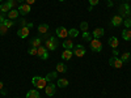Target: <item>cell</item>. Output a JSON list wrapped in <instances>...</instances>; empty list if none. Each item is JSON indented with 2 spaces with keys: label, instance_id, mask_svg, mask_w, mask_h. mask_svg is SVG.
<instances>
[{
  "label": "cell",
  "instance_id": "1",
  "mask_svg": "<svg viewBox=\"0 0 131 98\" xmlns=\"http://www.w3.org/2000/svg\"><path fill=\"white\" fill-rule=\"evenodd\" d=\"M47 79L45 77H39V76H34V77L31 79V82H33V85L36 86V88H38V89H45L46 88V85H47Z\"/></svg>",
  "mask_w": 131,
  "mask_h": 98
},
{
  "label": "cell",
  "instance_id": "2",
  "mask_svg": "<svg viewBox=\"0 0 131 98\" xmlns=\"http://www.w3.org/2000/svg\"><path fill=\"white\" fill-rule=\"evenodd\" d=\"M118 13H119V16H121L122 18L128 17L131 15V7H130V4L128 3L121 4V5L118 7Z\"/></svg>",
  "mask_w": 131,
  "mask_h": 98
},
{
  "label": "cell",
  "instance_id": "3",
  "mask_svg": "<svg viewBox=\"0 0 131 98\" xmlns=\"http://www.w3.org/2000/svg\"><path fill=\"white\" fill-rule=\"evenodd\" d=\"M91 48H92L94 52H100V51L102 50V43H101V41L93 38V39L91 41Z\"/></svg>",
  "mask_w": 131,
  "mask_h": 98
},
{
  "label": "cell",
  "instance_id": "4",
  "mask_svg": "<svg viewBox=\"0 0 131 98\" xmlns=\"http://www.w3.org/2000/svg\"><path fill=\"white\" fill-rule=\"evenodd\" d=\"M45 47H46L49 51H54V50L58 47V42H57V39H55V38H50V39H47V41L45 42Z\"/></svg>",
  "mask_w": 131,
  "mask_h": 98
},
{
  "label": "cell",
  "instance_id": "5",
  "mask_svg": "<svg viewBox=\"0 0 131 98\" xmlns=\"http://www.w3.org/2000/svg\"><path fill=\"white\" fill-rule=\"evenodd\" d=\"M73 55L76 58H83L85 55V47L81 45H76V47H73Z\"/></svg>",
  "mask_w": 131,
  "mask_h": 98
},
{
  "label": "cell",
  "instance_id": "6",
  "mask_svg": "<svg viewBox=\"0 0 131 98\" xmlns=\"http://www.w3.org/2000/svg\"><path fill=\"white\" fill-rule=\"evenodd\" d=\"M109 64H110L112 67H114V68H122L123 62L121 60V58L113 56V58H110V59H109Z\"/></svg>",
  "mask_w": 131,
  "mask_h": 98
},
{
  "label": "cell",
  "instance_id": "7",
  "mask_svg": "<svg viewBox=\"0 0 131 98\" xmlns=\"http://www.w3.org/2000/svg\"><path fill=\"white\" fill-rule=\"evenodd\" d=\"M37 50H38L37 55H38L42 60H46V59L49 58V52H47V48H46L45 46H39Z\"/></svg>",
  "mask_w": 131,
  "mask_h": 98
},
{
  "label": "cell",
  "instance_id": "8",
  "mask_svg": "<svg viewBox=\"0 0 131 98\" xmlns=\"http://www.w3.org/2000/svg\"><path fill=\"white\" fill-rule=\"evenodd\" d=\"M17 10H18V13H20V15L25 16V15H28V13L30 12V5H29V4H26V3H25V4H21V5L18 7V9H17Z\"/></svg>",
  "mask_w": 131,
  "mask_h": 98
},
{
  "label": "cell",
  "instance_id": "9",
  "mask_svg": "<svg viewBox=\"0 0 131 98\" xmlns=\"http://www.w3.org/2000/svg\"><path fill=\"white\" fill-rule=\"evenodd\" d=\"M57 35H58L59 38H67V37H68V30L66 29L64 26H59V28L57 29Z\"/></svg>",
  "mask_w": 131,
  "mask_h": 98
},
{
  "label": "cell",
  "instance_id": "10",
  "mask_svg": "<svg viewBox=\"0 0 131 98\" xmlns=\"http://www.w3.org/2000/svg\"><path fill=\"white\" fill-rule=\"evenodd\" d=\"M17 35L20 37V38H26L28 35H29V28H26V26H23L21 29H18V31H17Z\"/></svg>",
  "mask_w": 131,
  "mask_h": 98
},
{
  "label": "cell",
  "instance_id": "11",
  "mask_svg": "<svg viewBox=\"0 0 131 98\" xmlns=\"http://www.w3.org/2000/svg\"><path fill=\"white\" fill-rule=\"evenodd\" d=\"M45 93H46L49 97L54 95V93H55V84H49V85H46V88H45Z\"/></svg>",
  "mask_w": 131,
  "mask_h": 98
},
{
  "label": "cell",
  "instance_id": "12",
  "mask_svg": "<svg viewBox=\"0 0 131 98\" xmlns=\"http://www.w3.org/2000/svg\"><path fill=\"white\" fill-rule=\"evenodd\" d=\"M122 22H123V18L119 15H117L112 18V25L113 26H119V25H122Z\"/></svg>",
  "mask_w": 131,
  "mask_h": 98
},
{
  "label": "cell",
  "instance_id": "13",
  "mask_svg": "<svg viewBox=\"0 0 131 98\" xmlns=\"http://www.w3.org/2000/svg\"><path fill=\"white\" fill-rule=\"evenodd\" d=\"M104 33H105V31H104L102 28H97V29L93 30V34H92V35H93V38H96V39H100V38L104 35Z\"/></svg>",
  "mask_w": 131,
  "mask_h": 98
},
{
  "label": "cell",
  "instance_id": "14",
  "mask_svg": "<svg viewBox=\"0 0 131 98\" xmlns=\"http://www.w3.org/2000/svg\"><path fill=\"white\" fill-rule=\"evenodd\" d=\"M10 9H13L12 5H10L8 2L7 3H2V5H0V10H2V13H8Z\"/></svg>",
  "mask_w": 131,
  "mask_h": 98
},
{
  "label": "cell",
  "instance_id": "15",
  "mask_svg": "<svg viewBox=\"0 0 131 98\" xmlns=\"http://www.w3.org/2000/svg\"><path fill=\"white\" fill-rule=\"evenodd\" d=\"M72 55H73L72 50H64V51L62 52V59H63V60H70V59L72 58Z\"/></svg>",
  "mask_w": 131,
  "mask_h": 98
},
{
  "label": "cell",
  "instance_id": "16",
  "mask_svg": "<svg viewBox=\"0 0 131 98\" xmlns=\"http://www.w3.org/2000/svg\"><path fill=\"white\" fill-rule=\"evenodd\" d=\"M109 46L113 47V48H118V46H119L118 38H117V37H112L110 39H109Z\"/></svg>",
  "mask_w": 131,
  "mask_h": 98
},
{
  "label": "cell",
  "instance_id": "17",
  "mask_svg": "<svg viewBox=\"0 0 131 98\" xmlns=\"http://www.w3.org/2000/svg\"><path fill=\"white\" fill-rule=\"evenodd\" d=\"M63 47H64L66 50H72V48H73V42H72V39H66V41L63 42Z\"/></svg>",
  "mask_w": 131,
  "mask_h": 98
},
{
  "label": "cell",
  "instance_id": "18",
  "mask_svg": "<svg viewBox=\"0 0 131 98\" xmlns=\"http://www.w3.org/2000/svg\"><path fill=\"white\" fill-rule=\"evenodd\" d=\"M122 38L125 41H131V30L130 29H125L122 31Z\"/></svg>",
  "mask_w": 131,
  "mask_h": 98
},
{
  "label": "cell",
  "instance_id": "19",
  "mask_svg": "<svg viewBox=\"0 0 131 98\" xmlns=\"http://www.w3.org/2000/svg\"><path fill=\"white\" fill-rule=\"evenodd\" d=\"M18 10H16V9H10L9 12H8V18L9 20H13V18H17L18 17Z\"/></svg>",
  "mask_w": 131,
  "mask_h": 98
},
{
  "label": "cell",
  "instance_id": "20",
  "mask_svg": "<svg viewBox=\"0 0 131 98\" xmlns=\"http://www.w3.org/2000/svg\"><path fill=\"white\" fill-rule=\"evenodd\" d=\"M26 98H39V93L37 92V90H29L28 93H26Z\"/></svg>",
  "mask_w": 131,
  "mask_h": 98
},
{
  "label": "cell",
  "instance_id": "21",
  "mask_svg": "<svg viewBox=\"0 0 131 98\" xmlns=\"http://www.w3.org/2000/svg\"><path fill=\"white\" fill-rule=\"evenodd\" d=\"M41 43H42V39L41 38H33L31 41H30V45L33 46V47H39L41 46Z\"/></svg>",
  "mask_w": 131,
  "mask_h": 98
},
{
  "label": "cell",
  "instance_id": "22",
  "mask_svg": "<svg viewBox=\"0 0 131 98\" xmlns=\"http://www.w3.org/2000/svg\"><path fill=\"white\" fill-rule=\"evenodd\" d=\"M57 71L58 72H62V73L67 72V65H66L64 63H58L57 64Z\"/></svg>",
  "mask_w": 131,
  "mask_h": 98
},
{
  "label": "cell",
  "instance_id": "23",
  "mask_svg": "<svg viewBox=\"0 0 131 98\" xmlns=\"http://www.w3.org/2000/svg\"><path fill=\"white\" fill-rule=\"evenodd\" d=\"M78 35H79V30H78V29H70V30H68V37L76 38Z\"/></svg>",
  "mask_w": 131,
  "mask_h": 98
},
{
  "label": "cell",
  "instance_id": "24",
  "mask_svg": "<svg viewBox=\"0 0 131 98\" xmlns=\"http://www.w3.org/2000/svg\"><path fill=\"white\" fill-rule=\"evenodd\" d=\"M47 30H49V25L47 24H41L38 26V31L42 33V34H43V33H47Z\"/></svg>",
  "mask_w": 131,
  "mask_h": 98
},
{
  "label": "cell",
  "instance_id": "25",
  "mask_svg": "<svg viewBox=\"0 0 131 98\" xmlns=\"http://www.w3.org/2000/svg\"><path fill=\"white\" fill-rule=\"evenodd\" d=\"M67 85H68V81L66 79H59L58 80V86H59V88H66Z\"/></svg>",
  "mask_w": 131,
  "mask_h": 98
},
{
  "label": "cell",
  "instance_id": "26",
  "mask_svg": "<svg viewBox=\"0 0 131 98\" xmlns=\"http://www.w3.org/2000/svg\"><path fill=\"white\" fill-rule=\"evenodd\" d=\"M7 31H8V28L2 22L0 24V35H4V34H7Z\"/></svg>",
  "mask_w": 131,
  "mask_h": 98
},
{
  "label": "cell",
  "instance_id": "27",
  "mask_svg": "<svg viewBox=\"0 0 131 98\" xmlns=\"http://www.w3.org/2000/svg\"><path fill=\"white\" fill-rule=\"evenodd\" d=\"M130 58H131L130 52H123V55L121 56V60L125 63V62H128V60H130Z\"/></svg>",
  "mask_w": 131,
  "mask_h": 98
},
{
  "label": "cell",
  "instance_id": "28",
  "mask_svg": "<svg viewBox=\"0 0 131 98\" xmlns=\"http://www.w3.org/2000/svg\"><path fill=\"white\" fill-rule=\"evenodd\" d=\"M3 24H4L8 29H9L10 26H13V21H12V20H9V18H5V20L3 21Z\"/></svg>",
  "mask_w": 131,
  "mask_h": 98
},
{
  "label": "cell",
  "instance_id": "29",
  "mask_svg": "<svg viewBox=\"0 0 131 98\" xmlns=\"http://www.w3.org/2000/svg\"><path fill=\"white\" fill-rule=\"evenodd\" d=\"M80 29L83 31H88V22H86V21H83V22L80 24Z\"/></svg>",
  "mask_w": 131,
  "mask_h": 98
},
{
  "label": "cell",
  "instance_id": "30",
  "mask_svg": "<svg viewBox=\"0 0 131 98\" xmlns=\"http://www.w3.org/2000/svg\"><path fill=\"white\" fill-rule=\"evenodd\" d=\"M83 38L85 41H92V37H91V34H89L88 31H83Z\"/></svg>",
  "mask_w": 131,
  "mask_h": 98
},
{
  "label": "cell",
  "instance_id": "31",
  "mask_svg": "<svg viewBox=\"0 0 131 98\" xmlns=\"http://www.w3.org/2000/svg\"><path fill=\"white\" fill-rule=\"evenodd\" d=\"M123 24H125L126 29H130V28H131V18H126V20L123 21Z\"/></svg>",
  "mask_w": 131,
  "mask_h": 98
},
{
  "label": "cell",
  "instance_id": "32",
  "mask_svg": "<svg viewBox=\"0 0 131 98\" xmlns=\"http://www.w3.org/2000/svg\"><path fill=\"white\" fill-rule=\"evenodd\" d=\"M29 55H37V52H38V50H37V47H31L29 51Z\"/></svg>",
  "mask_w": 131,
  "mask_h": 98
},
{
  "label": "cell",
  "instance_id": "33",
  "mask_svg": "<svg viewBox=\"0 0 131 98\" xmlns=\"http://www.w3.org/2000/svg\"><path fill=\"white\" fill-rule=\"evenodd\" d=\"M55 77H57V72H52V73H49V75L46 76V79H47L49 81H50L51 79H55Z\"/></svg>",
  "mask_w": 131,
  "mask_h": 98
},
{
  "label": "cell",
  "instance_id": "34",
  "mask_svg": "<svg viewBox=\"0 0 131 98\" xmlns=\"http://www.w3.org/2000/svg\"><path fill=\"white\" fill-rule=\"evenodd\" d=\"M89 4H91V7H94L98 4V0H89Z\"/></svg>",
  "mask_w": 131,
  "mask_h": 98
},
{
  "label": "cell",
  "instance_id": "35",
  "mask_svg": "<svg viewBox=\"0 0 131 98\" xmlns=\"http://www.w3.org/2000/svg\"><path fill=\"white\" fill-rule=\"evenodd\" d=\"M25 3L29 4V5H31V4H34V3H36V0H25Z\"/></svg>",
  "mask_w": 131,
  "mask_h": 98
},
{
  "label": "cell",
  "instance_id": "36",
  "mask_svg": "<svg viewBox=\"0 0 131 98\" xmlns=\"http://www.w3.org/2000/svg\"><path fill=\"white\" fill-rule=\"evenodd\" d=\"M4 20H5V18H4V16H3V15H0V24H2Z\"/></svg>",
  "mask_w": 131,
  "mask_h": 98
},
{
  "label": "cell",
  "instance_id": "37",
  "mask_svg": "<svg viewBox=\"0 0 131 98\" xmlns=\"http://www.w3.org/2000/svg\"><path fill=\"white\" fill-rule=\"evenodd\" d=\"M0 93H2V94H3V95H5V94H7V92H5V90H4V89H3V90H0Z\"/></svg>",
  "mask_w": 131,
  "mask_h": 98
},
{
  "label": "cell",
  "instance_id": "38",
  "mask_svg": "<svg viewBox=\"0 0 131 98\" xmlns=\"http://www.w3.org/2000/svg\"><path fill=\"white\" fill-rule=\"evenodd\" d=\"M0 90H3V82L0 81Z\"/></svg>",
  "mask_w": 131,
  "mask_h": 98
},
{
  "label": "cell",
  "instance_id": "39",
  "mask_svg": "<svg viewBox=\"0 0 131 98\" xmlns=\"http://www.w3.org/2000/svg\"><path fill=\"white\" fill-rule=\"evenodd\" d=\"M16 2H18V3H24L25 0H16Z\"/></svg>",
  "mask_w": 131,
  "mask_h": 98
},
{
  "label": "cell",
  "instance_id": "40",
  "mask_svg": "<svg viewBox=\"0 0 131 98\" xmlns=\"http://www.w3.org/2000/svg\"><path fill=\"white\" fill-rule=\"evenodd\" d=\"M59 2H66V0H59Z\"/></svg>",
  "mask_w": 131,
  "mask_h": 98
},
{
  "label": "cell",
  "instance_id": "41",
  "mask_svg": "<svg viewBox=\"0 0 131 98\" xmlns=\"http://www.w3.org/2000/svg\"><path fill=\"white\" fill-rule=\"evenodd\" d=\"M106 2H110V0H106Z\"/></svg>",
  "mask_w": 131,
  "mask_h": 98
},
{
  "label": "cell",
  "instance_id": "42",
  "mask_svg": "<svg viewBox=\"0 0 131 98\" xmlns=\"http://www.w3.org/2000/svg\"><path fill=\"white\" fill-rule=\"evenodd\" d=\"M0 2H3V0H0Z\"/></svg>",
  "mask_w": 131,
  "mask_h": 98
},
{
  "label": "cell",
  "instance_id": "43",
  "mask_svg": "<svg viewBox=\"0 0 131 98\" xmlns=\"http://www.w3.org/2000/svg\"><path fill=\"white\" fill-rule=\"evenodd\" d=\"M127 2H128V0H127Z\"/></svg>",
  "mask_w": 131,
  "mask_h": 98
}]
</instances>
